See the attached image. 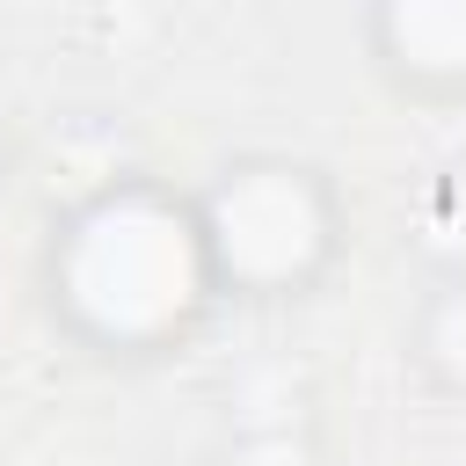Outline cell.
<instances>
[{"instance_id":"cell-6","label":"cell","mask_w":466,"mask_h":466,"mask_svg":"<svg viewBox=\"0 0 466 466\" xmlns=\"http://www.w3.org/2000/svg\"><path fill=\"white\" fill-rule=\"evenodd\" d=\"M218 466H328V459H320L306 422H255V430H240L226 444Z\"/></svg>"},{"instance_id":"cell-4","label":"cell","mask_w":466,"mask_h":466,"mask_svg":"<svg viewBox=\"0 0 466 466\" xmlns=\"http://www.w3.org/2000/svg\"><path fill=\"white\" fill-rule=\"evenodd\" d=\"M400 364L437 408L466 415V269L415 277L400 313Z\"/></svg>"},{"instance_id":"cell-2","label":"cell","mask_w":466,"mask_h":466,"mask_svg":"<svg viewBox=\"0 0 466 466\" xmlns=\"http://www.w3.org/2000/svg\"><path fill=\"white\" fill-rule=\"evenodd\" d=\"M189 211L218 306H248V313L306 306L313 291H328L357 233L342 175L284 146H248L211 160L189 182Z\"/></svg>"},{"instance_id":"cell-5","label":"cell","mask_w":466,"mask_h":466,"mask_svg":"<svg viewBox=\"0 0 466 466\" xmlns=\"http://www.w3.org/2000/svg\"><path fill=\"white\" fill-rule=\"evenodd\" d=\"M400 248L415 255V277L466 269V153L422 167V182L400 197Z\"/></svg>"},{"instance_id":"cell-1","label":"cell","mask_w":466,"mask_h":466,"mask_svg":"<svg viewBox=\"0 0 466 466\" xmlns=\"http://www.w3.org/2000/svg\"><path fill=\"white\" fill-rule=\"evenodd\" d=\"M36 306L51 335L95 364H167L226 306L197 240L189 182L116 167L73 189L36 240Z\"/></svg>"},{"instance_id":"cell-7","label":"cell","mask_w":466,"mask_h":466,"mask_svg":"<svg viewBox=\"0 0 466 466\" xmlns=\"http://www.w3.org/2000/svg\"><path fill=\"white\" fill-rule=\"evenodd\" d=\"M7 175H15V131H7V109H0V189H7Z\"/></svg>"},{"instance_id":"cell-3","label":"cell","mask_w":466,"mask_h":466,"mask_svg":"<svg viewBox=\"0 0 466 466\" xmlns=\"http://www.w3.org/2000/svg\"><path fill=\"white\" fill-rule=\"evenodd\" d=\"M364 73L408 109H466V0H371L357 7Z\"/></svg>"}]
</instances>
